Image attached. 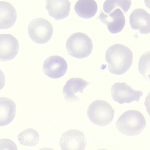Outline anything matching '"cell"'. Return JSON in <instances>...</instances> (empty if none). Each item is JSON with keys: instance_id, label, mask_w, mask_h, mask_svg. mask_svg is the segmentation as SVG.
<instances>
[{"instance_id": "1", "label": "cell", "mask_w": 150, "mask_h": 150, "mask_svg": "<svg viewBox=\"0 0 150 150\" xmlns=\"http://www.w3.org/2000/svg\"><path fill=\"white\" fill-rule=\"evenodd\" d=\"M108 69L111 73L122 75L130 68L133 61V53L129 48L123 45H114L106 52Z\"/></svg>"}, {"instance_id": "2", "label": "cell", "mask_w": 150, "mask_h": 150, "mask_svg": "<svg viewBox=\"0 0 150 150\" xmlns=\"http://www.w3.org/2000/svg\"><path fill=\"white\" fill-rule=\"evenodd\" d=\"M146 125L143 114L137 110H130L124 113L116 124L118 130L123 135L135 136L140 134Z\"/></svg>"}, {"instance_id": "3", "label": "cell", "mask_w": 150, "mask_h": 150, "mask_svg": "<svg viewBox=\"0 0 150 150\" xmlns=\"http://www.w3.org/2000/svg\"><path fill=\"white\" fill-rule=\"evenodd\" d=\"M66 48L70 56L77 59L85 58L92 52L93 42L86 34L78 32L73 34L67 39Z\"/></svg>"}, {"instance_id": "4", "label": "cell", "mask_w": 150, "mask_h": 150, "mask_svg": "<svg viewBox=\"0 0 150 150\" xmlns=\"http://www.w3.org/2000/svg\"><path fill=\"white\" fill-rule=\"evenodd\" d=\"M115 110L105 101L97 100L92 103L87 109L89 120L96 125L104 126L109 124L114 118Z\"/></svg>"}, {"instance_id": "5", "label": "cell", "mask_w": 150, "mask_h": 150, "mask_svg": "<svg viewBox=\"0 0 150 150\" xmlns=\"http://www.w3.org/2000/svg\"><path fill=\"white\" fill-rule=\"evenodd\" d=\"M28 34L33 42L43 44L49 42L53 34V27L47 20L43 18L34 19L28 26Z\"/></svg>"}, {"instance_id": "6", "label": "cell", "mask_w": 150, "mask_h": 150, "mask_svg": "<svg viewBox=\"0 0 150 150\" xmlns=\"http://www.w3.org/2000/svg\"><path fill=\"white\" fill-rule=\"evenodd\" d=\"M111 96L114 101L119 104L138 102L143 93L136 91L124 82L115 83L111 88Z\"/></svg>"}, {"instance_id": "7", "label": "cell", "mask_w": 150, "mask_h": 150, "mask_svg": "<svg viewBox=\"0 0 150 150\" xmlns=\"http://www.w3.org/2000/svg\"><path fill=\"white\" fill-rule=\"evenodd\" d=\"M59 144L63 150H83L86 146L85 135L78 130L72 129L61 136Z\"/></svg>"}, {"instance_id": "8", "label": "cell", "mask_w": 150, "mask_h": 150, "mask_svg": "<svg viewBox=\"0 0 150 150\" xmlns=\"http://www.w3.org/2000/svg\"><path fill=\"white\" fill-rule=\"evenodd\" d=\"M67 70L66 60L62 57L53 56L46 59L44 63L43 71L45 75L51 79L63 77Z\"/></svg>"}, {"instance_id": "9", "label": "cell", "mask_w": 150, "mask_h": 150, "mask_svg": "<svg viewBox=\"0 0 150 150\" xmlns=\"http://www.w3.org/2000/svg\"><path fill=\"white\" fill-rule=\"evenodd\" d=\"M18 41L10 34L0 35V61H8L13 59L18 54Z\"/></svg>"}, {"instance_id": "10", "label": "cell", "mask_w": 150, "mask_h": 150, "mask_svg": "<svg viewBox=\"0 0 150 150\" xmlns=\"http://www.w3.org/2000/svg\"><path fill=\"white\" fill-rule=\"evenodd\" d=\"M97 19H100L103 24L107 25L109 31L111 34H117L121 32L125 23V18L121 9H116L108 16L101 11Z\"/></svg>"}, {"instance_id": "11", "label": "cell", "mask_w": 150, "mask_h": 150, "mask_svg": "<svg viewBox=\"0 0 150 150\" xmlns=\"http://www.w3.org/2000/svg\"><path fill=\"white\" fill-rule=\"evenodd\" d=\"M131 28L138 30L140 34L146 35L150 33V14L142 8L135 9L129 16Z\"/></svg>"}, {"instance_id": "12", "label": "cell", "mask_w": 150, "mask_h": 150, "mask_svg": "<svg viewBox=\"0 0 150 150\" xmlns=\"http://www.w3.org/2000/svg\"><path fill=\"white\" fill-rule=\"evenodd\" d=\"M90 83L81 78H72L66 83L63 88V95L68 102L79 101L80 98L75 96L78 92L82 93L83 90Z\"/></svg>"}, {"instance_id": "13", "label": "cell", "mask_w": 150, "mask_h": 150, "mask_svg": "<svg viewBox=\"0 0 150 150\" xmlns=\"http://www.w3.org/2000/svg\"><path fill=\"white\" fill-rule=\"evenodd\" d=\"M46 9L49 15L57 21L68 16L71 10L69 0H46Z\"/></svg>"}, {"instance_id": "14", "label": "cell", "mask_w": 150, "mask_h": 150, "mask_svg": "<svg viewBox=\"0 0 150 150\" xmlns=\"http://www.w3.org/2000/svg\"><path fill=\"white\" fill-rule=\"evenodd\" d=\"M17 19L15 8L8 2L0 1V29H7L13 26Z\"/></svg>"}, {"instance_id": "15", "label": "cell", "mask_w": 150, "mask_h": 150, "mask_svg": "<svg viewBox=\"0 0 150 150\" xmlns=\"http://www.w3.org/2000/svg\"><path fill=\"white\" fill-rule=\"evenodd\" d=\"M16 105L13 101L6 97L0 98V126L7 125L15 116Z\"/></svg>"}, {"instance_id": "16", "label": "cell", "mask_w": 150, "mask_h": 150, "mask_svg": "<svg viewBox=\"0 0 150 150\" xmlns=\"http://www.w3.org/2000/svg\"><path fill=\"white\" fill-rule=\"evenodd\" d=\"M98 6L94 0H79L75 4L74 10L79 17L90 19L97 13Z\"/></svg>"}, {"instance_id": "17", "label": "cell", "mask_w": 150, "mask_h": 150, "mask_svg": "<svg viewBox=\"0 0 150 150\" xmlns=\"http://www.w3.org/2000/svg\"><path fill=\"white\" fill-rule=\"evenodd\" d=\"M131 4V0H106L103 4V10L107 14L109 15L119 8L125 14L129 9Z\"/></svg>"}, {"instance_id": "18", "label": "cell", "mask_w": 150, "mask_h": 150, "mask_svg": "<svg viewBox=\"0 0 150 150\" xmlns=\"http://www.w3.org/2000/svg\"><path fill=\"white\" fill-rule=\"evenodd\" d=\"M18 139L21 144L33 146L38 144L40 139V137L39 133L35 130L28 129L19 134Z\"/></svg>"}, {"instance_id": "19", "label": "cell", "mask_w": 150, "mask_h": 150, "mask_svg": "<svg viewBox=\"0 0 150 150\" xmlns=\"http://www.w3.org/2000/svg\"><path fill=\"white\" fill-rule=\"evenodd\" d=\"M148 52L145 53L141 57L139 62V73L146 79L148 78L147 71H149V62L147 64V62L149 61V58L147 60V59L149 57L150 55L149 54L147 56ZM148 79H149V78Z\"/></svg>"}, {"instance_id": "20", "label": "cell", "mask_w": 150, "mask_h": 150, "mask_svg": "<svg viewBox=\"0 0 150 150\" xmlns=\"http://www.w3.org/2000/svg\"><path fill=\"white\" fill-rule=\"evenodd\" d=\"M17 150V146L13 142L8 139L0 140V150Z\"/></svg>"}, {"instance_id": "21", "label": "cell", "mask_w": 150, "mask_h": 150, "mask_svg": "<svg viewBox=\"0 0 150 150\" xmlns=\"http://www.w3.org/2000/svg\"><path fill=\"white\" fill-rule=\"evenodd\" d=\"M5 81H6V79H5V75L2 71L0 70V90H1L5 86Z\"/></svg>"}]
</instances>
